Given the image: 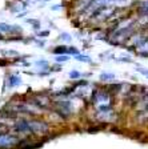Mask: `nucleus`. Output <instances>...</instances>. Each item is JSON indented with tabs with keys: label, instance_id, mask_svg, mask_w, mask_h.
<instances>
[{
	"label": "nucleus",
	"instance_id": "f257e3e1",
	"mask_svg": "<svg viewBox=\"0 0 148 149\" xmlns=\"http://www.w3.org/2000/svg\"><path fill=\"white\" fill-rule=\"evenodd\" d=\"M95 102L96 108L99 109V112L104 111H111V95L107 92H99L95 95Z\"/></svg>",
	"mask_w": 148,
	"mask_h": 149
},
{
	"label": "nucleus",
	"instance_id": "20e7f679",
	"mask_svg": "<svg viewBox=\"0 0 148 149\" xmlns=\"http://www.w3.org/2000/svg\"><path fill=\"white\" fill-rule=\"evenodd\" d=\"M20 31V28L19 27H12V25L9 24H6V23H0V32L1 33H13L12 31Z\"/></svg>",
	"mask_w": 148,
	"mask_h": 149
},
{
	"label": "nucleus",
	"instance_id": "4468645a",
	"mask_svg": "<svg viewBox=\"0 0 148 149\" xmlns=\"http://www.w3.org/2000/svg\"><path fill=\"white\" fill-rule=\"evenodd\" d=\"M60 39H62V40H65V41H71V36L68 33H62L60 35Z\"/></svg>",
	"mask_w": 148,
	"mask_h": 149
},
{
	"label": "nucleus",
	"instance_id": "423d86ee",
	"mask_svg": "<svg viewBox=\"0 0 148 149\" xmlns=\"http://www.w3.org/2000/svg\"><path fill=\"white\" fill-rule=\"evenodd\" d=\"M53 53L56 55H63V53H67V47L65 45H58L53 48Z\"/></svg>",
	"mask_w": 148,
	"mask_h": 149
},
{
	"label": "nucleus",
	"instance_id": "0eeeda50",
	"mask_svg": "<svg viewBox=\"0 0 148 149\" xmlns=\"http://www.w3.org/2000/svg\"><path fill=\"white\" fill-rule=\"evenodd\" d=\"M114 79H115V74L114 73H103L102 76H100V80H103V81L114 80Z\"/></svg>",
	"mask_w": 148,
	"mask_h": 149
},
{
	"label": "nucleus",
	"instance_id": "7ed1b4c3",
	"mask_svg": "<svg viewBox=\"0 0 148 149\" xmlns=\"http://www.w3.org/2000/svg\"><path fill=\"white\" fill-rule=\"evenodd\" d=\"M27 125H28V130H29V134L35 133V134H40L44 133L48 130V125L43 121L39 120H27Z\"/></svg>",
	"mask_w": 148,
	"mask_h": 149
},
{
	"label": "nucleus",
	"instance_id": "f3484780",
	"mask_svg": "<svg viewBox=\"0 0 148 149\" xmlns=\"http://www.w3.org/2000/svg\"><path fill=\"white\" fill-rule=\"evenodd\" d=\"M6 132H7V129H4V127L0 125V133H6Z\"/></svg>",
	"mask_w": 148,
	"mask_h": 149
},
{
	"label": "nucleus",
	"instance_id": "dca6fc26",
	"mask_svg": "<svg viewBox=\"0 0 148 149\" xmlns=\"http://www.w3.org/2000/svg\"><path fill=\"white\" fill-rule=\"evenodd\" d=\"M37 35H39V36H48L49 32H48V31H41V32H39Z\"/></svg>",
	"mask_w": 148,
	"mask_h": 149
},
{
	"label": "nucleus",
	"instance_id": "6e6552de",
	"mask_svg": "<svg viewBox=\"0 0 148 149\" xmlns=\"http://www.w3.org/2000/svg\"><path fill=\"white\" fill-rule=\"evenodd\" d=\"M75 57H76L77 60H80V61H87V63H92V60H91V57H90V56H81L80 53H79V55H76V56H75Z\"/></svg>",
	"mask_w": 148,
	"mask_h": 149
},
{
	"label": "nucleus",
	"instance_id": "f8f14e48",
	"mask_svg": "<svg viewBox=\"0 0 148 149\" xmlns=\"http://www.w3.org/2000/svg\"><path fill=\"white\" fill-rule=\"evenodd\" d=\"M27 22L29 23L31 25H34L35 28H39V27H40V23H39V20H32V19H28Z\"/></svg>",
	"mask_w": 148,
	"mask_h": 149
},
{
	"label": "nucleus",
	"instance_id": "9d476101",
	"mask_svg": "<svg viewBox=\"0 0 148 149\" xmlns=\"http://www.w3.org/2000/svg\"><path fill=\"white\" fill-rule=\"evenodd\" d=\"M55 60H56V61H59V63H62V61H68V60H69V57H68V56H60V55H56Z\"/></svg>",
	"mask_w": 148,
	"mask_h": 149
},
{
	"label": "nucleus",
	"instance_id": "9b49d317",
	"mask_svg": "<svg viewBox=\"0 0 148 149\" xmlns=\"http://www.w3.org/2000/svg\"><path fill=\"white\" fill-rule=\"evenodd\" d=\"M67 53H71V55L76 56V55H79L80 52H79V49H76V48H72V47H71V48H68V47H67Z\"/></svg>",
	"mask_w": 148,
	"mask_h": 149
},
{
	"label": "nucleus",
	"instance_id": "6ab92c4d",
	"mask_svg": "<svg viewBox=\"0 0 148 149\" xmlns=\"http://www.w3.org/2000/svg\"><path fill=\"white\" fill-rule=\"evenodd\" d=\"M4 37H3V35H1V32H0V40H3Z\"/></svg>",
	"mask_w": 148,
	"mask_h": 149
},
{
	"label": "nucleus",
	"instance_id": "412c9836",
	"mask_svg": "<svg viewBox=\"0 0 148 149\" xmlns=\"http://www.w3.org/2000/svg\"><path fill=\"white\" fill-rule=\"evenodd\" d=\"M46 1H48V0H46Z\"/></svg>",
	"mask_w": 148,
	"mask_h": 149
},
{
	"label": "nucleus",
	"instance_id": "1a4fd4ad",
	"mask_svg": "<svg viewBox=\"0 0 148 149\" xmlns=\"http://www.w3.org/2000/svg\"><path fill=\"white\" fill-rule=\"evenodd\" d=\"M81 73L79 71H71L69 72V79H80Z\"/></svg>",
	"mask_w": 148,
	"mask_h": 149
},
{
	"label": "nucleus",
	"instance_id": "aec40b11",
	"mask_svg": "<svg viewBox=\"0 0 148 149\" xmlns=\"http://www.w3.org/2000/svg\"><path fill=\"white\" fill-rule=\"evenodd\" d=\"M27 1H31L32 3V1H37V0H27Z\"/></svg>",
	"mask_w": 148,
	"mask_h": 149
},
{
	"label": "nucleus",
	"instance_id": "a211bd4d",
	"mask_svg": "<svg viewBox=\"0 0 148 149\" xmlns=\"http://www.w3.org/2000/svg\"><path fill=\"white\" fill-rule=\"evenodd\" d=\"M0 65H7V61L6 60H0Z\"/></svg>",
	"mask_w": 148,
	"mask_h": 149
},
{
	"label": "nucleus",
	"instance_id": "39448f33",
	"mask_svg": "<svg viewBox=\"0 0 148 149\" xmlns=\"http://www.w3.org/2000/svg\"><path fill=\"white\" fill-rule=\"evenodd\" d=\"M8 84L11 87H18V85L22 84V79H20L19 74H11L8 79Z\"/></svg>",
	"mask_w": 148,
	"mask_h": 149
},
{
	"label": "nucleus",
	"instance_id": "2eb2a0df",
	"mask_svg": "<svg viewBox=\"0 0 148 149\" xmlns=\"http://www.w3.org/2000/svg\"><path fill=\"white\" fill-rule=\"evenodd\" d=\"M4 53H6L7 56H15V57L18 56V52H16V51H6Z\"/></svg>",
	"mask_w": 148,
	"mask_h": 149
},
{
	"label": "nucleus",
	"instance_id": "ddd939ff",
	"mask_svg": "<svg viewBox=\"0 0 148 149\" xmlns=\"http://www.w3.org/2000/svg\"><path fill=\"white\" fill-rule=\"evenodd\" d=\"M37 67H40V68H48V61H44V60H41V61H37Z\"/></svg>",
	"mask_w": 148,
	"mask_h": 149
},
{
	"label": "nucleus",
	"instance_id": "f03ea898",
	"mask_svg": "<svg viewBox=\"0 0 148 149\" xmlns=\"http://www.w3.org/2000/svg\"><path fill=\"white\" fill-rule=\"evenodd\" d=\"M19 144H20V141L16 136L8 134L7 132L6 133H0V149H9L19 145Z\"/></svg>",
	"mask_w": 148,
	"mask_h": 149
}]
</instances>
